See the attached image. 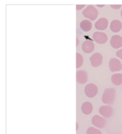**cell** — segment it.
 Returning <instances> with one entry per match:
<instances>
[{
  "instance_id": "obj_1",
  "label": "cell",
  "mask_w": 122,
  "mask_h": 134,
  "mask_svg": "<svg viewBox=\"0 0 122 134\" xmlns=\"http://www.w3.org/2000/svg\"><path fill=\"white\" fill-rule=\"evenodd\" d=\"M115 97V90L114 88L106 89L103 95L102 100L106 104H113Z\"/></svg>"
},
{
  "instance_id": "obj_2",
  "label": "cell",
  "mask_w": 122,
  "mask_h": 134,
  "mask_svg": "<svg viewBox=\"0 0 122 134\" xmlns=\"http://www.w3.org/2000/svg\"><path fill=\"white\" fill-rule=\"evenodd\" d=\"M110 69L112 72H118L122 69V64L119 60L117 58H112L109 63Z\"/></svg>"
},
{
  "instance_id": "obj_3",
  "label": "cell",
  "mask_w": 122,
  "mask_h": 134,
  "mask_svg": "<svg viewBox=\"0 0 122 134\" xmlns=\"http://www.w3.org/2000/svg\"><path fill=\"white\" fill-rule=\"evenodd\" d=\"M110 44L114 49H119L122 47V37L118 35H114L111 38Z\"/></svg>"
},
{
  "instance_id": "obj_4",
  "label": "cell",
  "mask_w": 122,
  "mask_h": 134,
  "mask_svg": "<svg viewBox=\"0 0 122 134\" xmlns=\"http://www.w3.org/2000/svg\"><path fill=\"white\" fill-rule=\"evenodd\" d=\"M93 37L96 42L100 44H103L106 43L108 40L107 35L104 32H95L93 35Z\"/></svg>"
},
{
  "instance_id": "obj_5",
  "label": "cell",
  "mask_w": 122,
  "mask_h": 134,
  "mask_svg": "<svg viewBox=\"0 0 122 134\" xmlns=\"http://www.w3.org/2000/svg\"><path fill=\"white\" fill-rule=\"evenodd\" d=\"M100 113L106 118L111 117L113 113V109L111 106H103L101 107L99 110Z\"/></svg>"
},
{
  "instance_id": "obj_6",
  "label": "cell",
  "mask_w": 122,
  "mask_h": 134,
  "mask_svg": "<svg viewBox=\"0 0 122 134\" xmlns=\"http://www.w3.org/2000/svg\"><path fill=\"white\" fill-rule=\"evenodd\" d=\"M91 64L93 65V66L97 67L101 65L102 63L103 57L101 54L96 53L93 54L92 57H91Z\"/></svg>"
},
{
  "instance_id": "obj_7",
  "label": "cell",
  "mask_w": 122,
  "mask_h": 134,
  "mask_svg": "<svg viewBox=\"0 0 122 134\" xmlns=\"http://www.w3.org/2000/svg\"><path fill=\"white\" fill-rule=\"evenodd\" d=\"M122 23L117 20L113 21L110 24V29L113 32H119L122 29Z\"/></svg>"
},
{
  "instance_id": "obj_8",
  "label": "cell",
  "mask_w": 122,
  "mask_h": 134,
  "mask_svg": "<svg viewBox=\"0 0 122 134\" xmlns=\"http://www.w3.org/2000/svg\"><path fill=\"white\" fill-rule=\"evenodd\" d=\"M108 22L106 18H101L99 19L98 21L96 23L95 26L97 29L100 30H104L106 29L108 26Z\"/></svg>"
},
{
  "instance_id": "obj_9",
  "label": "cell",
  "mask_w": 122,
  "mask_h": 134,
  "mask_svg": "<svg viewBox=\"0 0 122 134\" xmlns=\"http://www.w3.org/2000/svg\"><path fill=\"white\" fill-rule=\"evenodd\" d=\"M94 124L99 128H103L106 124V121L104 118L99 116H96L94 118Z\"/></svg>"
},
{
  "instance_id": "obj_10",
  "label": "cell",
  "mask_w": 122,
  "mask_h": 134,
  "mask_svg": "<svg viewBox=\"0 0 122 134\" xmlns=\"http://www.w3.org/2000/svg\"><path fill=\"white\" fill-rule=\"evenodd\" d=\"M112 83L115 86H120L122 83V74H115L112 75L111 78Z\"/></svg>"
},
{
  "instance_id": "obj_11",
  "label": "cell",
  "mask_w": 122,
  "mask_h": 134,
  "mask_svg": "<svg viewBox=\"0 0 122 134\" xmlns=\"http://www.w3.org/2000/svg\"><path fill=\"white\" fill-rule=\"evenodd\" d=\"M116 55H117V57L122 60V49L117 52Z\"/></svg>"
},
{
  "instance_id": "obj_12",
  "label": "cell",
  "mask_w": 122,
  "mask_h": 134,
  "mask_svg": "<svg viewBox=\"0 0 122 134\" xmlns=\"http://www.w3.org/2000/svg\"><path fill=\"white\" fill-rule=\"evenodd\" d=\"M112 7L114 9H119L122 7L121 5H111Z\"/></svg>"
},
{
  "instance_id": "obj_13",
  "label": "cell",
  "mask_w": 122,
  "mask_h": 134,
  "mask_svg": "<svg viewBox=\"0 0 122 134\" xmlns=\"http://www.w3.org/2000/svg\"><path fill=\"white\" fill-rule=\"evenodd\" d=\"M121 16L122 17V10H121Z\"/></svg>"
},
{
  "instance_id": "obj_14",
  "label": "cell",
  "mask_w": 122,
  "mask_h": 134,
  "mask_svg": "<svg viewBox=\"0 0 122 134\" xmlns=\"http://www.w3.org/2000/svg\"></svg>"
}]
</instances>
